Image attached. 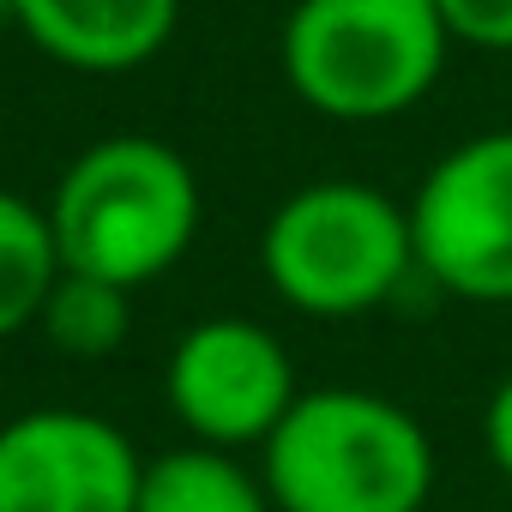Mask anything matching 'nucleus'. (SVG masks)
Listing matches in <instances>:
<instances>
[{
	"mask_svg": "<svg viewBox=\"0 0 512 512\" xmlns=\"http://www.w3.org/2000/svg\"><path fill=\"white\" fill-rule=\"evenodd\" d=\"M163 392L181 428L193 434V446H217V452L266 446L272 428L302 398L284 338L241 314H211L187 326L181 344L169 350Z\"/></svg>",
	"mask_w": 512,
	"mask_h": 512,
	"instance_id": "obj_6",
	"label": "nucleus"
},
{
	"mask_svg": "<svg viewBox=\"0 0 512 512\" xmlns=\"http://www.w3.org/2000/svg\"><path fill=\"white\" fill-rule=\"evenodd\" d=\"M13 25L73 73H133L181 25V0H7Z\"/></svg>",
	"mask_w": 512,
	"mask_h": 512,
	"instance_id": "obj_8",
	"label": "nucleus"
},
{
	"mask_svg": "<svg viewBox=\"0 0 512 512\" xmlns=\"http://www.w3.org/2000/svg\"><path fill=\"white\" fill-rule=\"evenodd\" d=\"M260 266L278 302L314 320L374 314L416 272L410 211L368 181H308L266 217Z\"/></svg>",
	"mask_w": 512,
	"mask_h": 512,
	"instance_id": "obj_4",
	"label": "nucleus"
},
{
	"mask_svg": "<svg viewBox=\"0 0 512 512\" xmlns=\"http://www.w3.org/2000/svg\"><path fill=\"white\" fill-rule=\"evenodd\" d=\"M482 452L500 476H512V374L488 392V410H482Z\"/></svg>",
	"mask_w": 512,
	"mask_h": 512,
	"instance_id": "obj_13",
	"label": "nucleus"
},
{
	"mask_svg": "<svg viewBox=\"0 0 512 512\" xmlns=\"http://www.w3.org/2000/svg\"><path fill=\"white\" fill-rule=\"evenodd\" d=\"M145 458L97 410L43 404L0 422V512H133Z\"/></svg>",
	"mask_w": 512,
	"mask_h": 512,
	"instance_id": "obj_7",
	"label": "nucleus"
},
{
	"mask_svg": "<svg viewBox=\"0 0 512 512\" xmlns=\"http://www.w3.org/2000/svg\"><path fill=\"white\" fill-rule=\"evenodd\" d=\"M446 49L434 0H296L278 61L314 115L392 121L434 91Z\"/></svg>",
	"mask_w": 512,
	"mask_h": 512,
	"instance_id": "obj_3",
	"label": "nucleus"
},
{
	"mask_svg": "<svg viewBox=\"0 0 512 512\" xmlns=\"http://www.w3.org/2000/svg\"><path fill=\"white\" fill-rule=\"evenodd\" d=\"M446 37L488 49V55H512V0H434Z\"/></svg>",
	"mask_w": 512,
	"mask_h": 512,
	"instance_id": "obj_12",
	"label": "nucleus"
},
{
	"mask_svg": "<svg viewBox=\"0 0 512 512\" xmlns=\"http://www.w3.org/2000/svg\"><path fill=\"white\" fill-rule=\"evenodd\" d=\"M37 332H43L61 356L103 362V356H115V350L127 344V332H133V290L61 266V278H55V290H49V302H43Z\"/></svg>",
	"mask_w": 512,
	"mask_h": 512,
	"instance_id": "obj_11",
	"label": "nucleus"
},
{
	"mask_svg": "<svg viewBox=\"0 0 512 512\" xmlns=\"http://www.w3.org/2000/svg\"><path fill=\"white\" fill-rule=\"evenodd\" d=\"M404 211L428 284L464 302H512V127L452 145Z\"/></svg>",
	"mask_w": 512,
	"mask_h": 512,
	"instance_id": "obj_5",
	"label": "nucleus"
},
{
	"mask_svg": "<svg viewBox=\"0 0 512 512\" xmlns=\"http://www.w3.org/2000/svg\"><path fill=\"white\" fill-rule=\"evenodd\" d=\"M260 482L278 512H422L434 494V440L380 392L320 386L260 446Z\"/></svg>",
	"mask_w": 512,
	"mask_h": 512,
	"instance_id": "obj_2",
	"label": "nucleus"
},
{
	"mask_svg": "<svg viewBox=\"0 0 512 512\" xmlns=\"http://www.w3.org/2000/svg\"><path fill=\"white\" fill-rule=\"evenodd\" d=\"M49 229L67 272L145 290L181 266L199 235V175L169 139H97L61 169L49 193Z\"/></svg>",
	"mask_w": 512,
	"mask_h": 512,
	"instance_id": "obj_1",
	"label": "nucleus"
},
{
	"mask_svg": "<svg viewBox=\"0 0 512 512\" xmlns=\"http://www.w3.org/2000/svg\"><path fill=\"white\" fill-rule=\"evenodd\" d=\"M133 512H278L260 470L217 446H175L145 458Z\"/></svg>",
	"mask_w": 512,
	"mask_h": 512,
	"instance_id": "obj_9",
	"label": "nucleus"
},
{
	"mask_svg": "<svg viewBox=\"0 0 512 512\" xmlns=\"http://www.w3.org/2000/svg\"><path fill=\"white\" fill-rule=\"evenodd\" d=\"M55 278H61V247L49 229V205H31L25 193L0 187V344L43 320Z\"/></svg>",
	"mask_w": 512,
	"mask_h": 512,
	"instance_id": "obj_10",
	"label": "nucleus"
}]
</instances>
